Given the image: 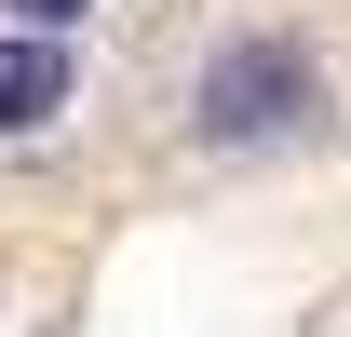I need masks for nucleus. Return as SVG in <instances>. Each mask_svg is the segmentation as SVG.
Segmentation results:
<instances>
[{"mask_svg":"<svg viewBox=\"0 0 351 337\" xmlns=\"http://www.w3.org/2000/svg\"><path fill=\"white\" fill-rule=\"evenodd\" d=\"M82 108V41L68 27H0V149H27Z\"/></svg>","mask_w":351,"mask_h":337,"instance_id":"2","label":"nucleus"},{"mask_svg":"<svg viewBox=\"0 0 351 337\" xmlns=\"http://www.w3.org/2000/svg\"><path fill=\"white\" fill-rule=\"evenodd\" d=\"M324 122H338V82L298 27H230L189 68V149L203 162H298V149H324Z\"/></svg>","mask_w":351,"mask_h":337,"instance_id":"1","label":"nucleus"},{"mask_svg":"<svg viewBox=\"0 0 351 337\" xmlns=\"http://www.w3.org/2000/svg\"><path fill=\"white\" fill-rule=\"evenodd\" d=\"M0 27H68V41H82V27H95V0H0Z\"/></svg>","mask_w":351,"mask_h":337,"instance_id":"3","label":"nucleus"}]
</instances>
